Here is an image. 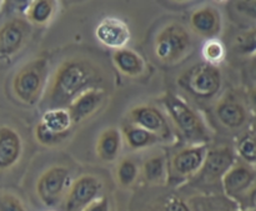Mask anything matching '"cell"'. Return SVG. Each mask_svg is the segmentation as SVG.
<instances>
[{"instance_id": "4fadbf2b", "label": "cell", "mask_w": 256, "mask_h": 211, "mask_svg": "<svg viewBox=\"0 0 256 211\" xmlns=\"http://www.w3.org/2000/svg\"><path fill=\"white\" fill-rule=\"evenodd\" d=\"M98 42L112 49L119 50L126 48L132 32L124 20L115 16L104 18L95 29Z\"/></svg>"}, {"instance_id": "44dd1931", "label": "cell", "mask_w": 256, "mask_h": 211, "mask_svg": "<svg viewBox=\"0 0 256 211\" xmlns=\"http://www.w3.org/2000/svg\"><path fill=\"white\" fill-rule=\"evenodd\" d=\"M142 175L149 184L160 185L168 182V162L164 154L154 155L142 164Z\"/></svg>"}, {"instance_id": "8d00e7d4", "label": "cell", "mask_w": 256, "mask_h": 211, "mask_svg": "<svg viewBox=\"0 0 256 211\" xmlns=\"http://www.w3.org/2000/svg\"><path fill=\"white\" fill-rule=\"evenodd\" d=\"M252 56H256V52H255V54H254V55H252Z\"/></svg>"}, {"instance_id": "f546056e", "label": "cell", "mask_w": 256, "mask_h": 211, "mask_svg": "<svg viewBox=\"0 0 256 211\" xmlns=\"http://www.w3.org/2000/svg\"><path fill=\"white\" fill-rule=\"evenodd\" d=\"M234 9L240 15L256 19V0H244V2H234Z\"/></svg>"}, {"instance_id": "f1b7e54d", "label": "cell", "mask_w": 256, "mask_h": 211, "mask_svg": "<svg viewBox=\"0 0 256 211\" xmlns=\"http://www.w3.org/2000/svg\"><path fill=\"white\" fill-rule=\"evenodd\" d=\"M0 211H28L16 195L0 190Z\"/></svg>"}, {"instance_id": "7a4b0ae2", "label": "cell", "mask_w": 256, "mask_h": 211, "mask_svg": "<svg viewBox=\"0 0 256 211\" xmlns=\"http://www.w3.org/2000/svg\"><path fill=\"white\" fill-rule=\"evenodd\" d=\"M159 100L176 129L190 145L208 144L210 142V132L205 122L182 98L166 92Z\"/></svg>"}, {"instance_id": "e0dca14e", "label": "cell", "mask_w": 256, "mask_h": 211, "mask_svg": "<svg viewBox=\"0 0 256 211\" xmlns=\"http://www.w3.org/2000/svg\"><path fill=\"white\" fill-rule=\"evenodd\" d=\"M22 154V142L19 132L10 126H0V172L14 166Z\"/></svg>"}, {"instance_id": "83f0119b", "label": "cell", "mask_w": 256, "mask_h": 211, "mask_svg": "<svg viewBox=\"0 0 256 211\" xmlns=\"http://www.w3.org/2000/svg\"><path fill=\"white\" fill-rule=\"evenodd\" d=\"M235 49L242 55H254L256 52V28L242 32L235 39Z\"/></svg>"}, {"instance_id": "7c38bea8", "label": "cell", "mask_w": 256, "mask_h": 211, "mask_svg": "<svg viewBox=\"0 0 256 211\" xmlns=\"http://www.w3.org/2000/svg\"><path fill=\"white\" fill-rule=\"evenodd\" d=\"M129 115L132 124L152 132L158 138H160L162 142H168L172 138L166 116L158 108L152 105H139V106L132 108Z\"/></svg>"}, {"instance_id": "2e32d148", "label": "cell", "mask_w": 256, "mask_h": 211, "mask_svg": "<svg viewBox=\"0 0 256 211\" xmlns=\"http://www.w3.org/2000/svg\"><path fill=\"white\" fill-rule=\"evenodd\" d=\"M106 99V92L104 89H92L82 92L68 106L72 124H80L88 118L94 115Z\"/></svg>"}, {"instance_id": "4dcf8cb0", "label": "cell", "mask_w": 256, "mask_h": 211, "mask_svg": "<svg viewBox=\"0 0 256 211\" xmlns=\"http://www.w3.org/2000/svg\"><path fill=\"white\" fill-rule=\"evenodd\" d=\"M162 211H190L186 202L178 196H169L165 199Z\"/></svg>"}, {"instance_id": "603a6c76", "label": "cell", "mask_w": 256, "mask_h": 211, "mask_svg": "<svg viewBox=\"0 0 256 211\" xmlns=\"http://www.w3.org/2000/svg\"><path fill=\"white\" fill-rule=\"evenodd\" d=\"M40 122L52 130V132L59 135H68L72 128V122L68 109H48L42 114Z\"/></svg>"}, {"instance_id": "1f68e13d", "label": "cell", "mask_w": 256, "mask_h": 211, "mask_svg": "<svg viewBox=\"0 0 256 211\" xmlns=\"http://www.w3.org/2000/svg\"><path fill=\"white\" fill-rule=\"evenodd\" d=\"M112 206H110V200L109 198L102 195L99 196L96 200L92 202L90 205H88L82 211H110Z\"/></svg>"}, {"instance_id": "7402d4cb", "label": "cell", "mask_w": 256, "mask_h": 211, "mask_svg": "<svg viewBox=\"0 0 256 211\" xmlns=\"http://www.w3.org/2000/svg\"><path fill=\"white\" fill-rule=\"evenodd\" d=\"M56 4L50 0H35L29 2L25 9V19L34 25H45L52 20Z\"/></svg>"}, {"instance_id": "6da1fadb", "label": "cell", "mask_w": 256, "mask_h": 211, "mask_svg": "<svg viewBox=\"0 0 256 211\" xmlns=\"http://www.w3.org/2000/svg\"><path fill=\"white\" fill-rule=\"evenodd\" d=\"M102 70L85 58L64 60L52 74L44 92V105L48 109H68L82 92L92 89H104Z\"/></svg>"}, {"instance_id": "484cf974", "label": "cell", "mask_w": 256, "mask_h": 211, "mask_svg": "<svg viewBox=\"0 0 256 211\" xmlns=\"http://www.w3.org/2000/svg\"><path fill=\"white\" fill-rule=\"evenodd\" d=\"M202 58L205 62L218 66V64L224 60L225 58V46L219 39H210L206 40V42L202 46Z\"/></svg>"}, {"instance_id": "836d02e7", "label": "cell", "mask_w": 256, "mask_h": 211, "mask_svg": "<svg viewBox=\"0 0 256 211\" xmlns=\"http://www.w3.org/2000/svg\"><path fill=\"white\" fill-rule=\"evenodd\" d=\"M249 98H250V102H252V106L256 109V86H252L249 92Z\"/></svg>"}, {"instance_id": "ffe728a7", "label": "cell", "mask_w": 256, "mask_h": 211, "mask_svg": "<svg viewBox=\"0 0 256 211\" xmlns=\"http://www.w3.org/2000/svg\"><path fill=\"white\" fill-rule=\"evenodd\" d=\"M122 135L124 136L128 146L132 150L146 149V148L154 146V145L162 142L160 138H158L156 135L132 124V122L122 126Z\"/></svg>"}, {"instance_id": "277c9868", "label": "cell", "mask_w": 256, "mask_h": 211, "mask_svg": "<svg viewBox=\"0 0 256 211\" xmlns=\"http://www.w3.org/2000/svg\"><path fill=\"white\" fill-rule=\"evenodd\" d=\"M179 86L199 100H210L220 92L222 75L219 66L199 62L182 72L178 79Z\"/></svg>"}, {"instance_id": "e575fe53", "label": "cell", "mask_w": 256, "mask_h": 211, "mask_svg": "<svg viewBox=\"0 0 256 211\" xmlns=\"http://www.w3.org/2000/svg\"><path fill=\"white\" fill-rule=\"evenodd\" d=\"M208 211H229V210H226L224 206H222V205H218V206L212 205V206L210 208V209Z\"/></svg>"}, {"instance_id": "d6a6232c", "label": "cell", "mask_w": 256, "mask_h": 211, "mask_svg": "<svg viewBox=\"0 0 256 211\" xmlns=\"http://www.w3.org/2000/svg\"><path fill=\"white\" fill-rule=\"evenodd\" d=\"M248 75H249L250 80L254 82V86H256V56H252V62L248 66Z\"/></svg>"}, {"instance_id": "d6986e66", "label": "cell", "mask_w": 256, "mask_h": 211, "mask_svg": "<svg viewBox=\"0 0 256 211\" xmlns=\"http://www.w3.org/2000/svg\"><path fill=\"white\" fill-rule=\"evenodd\" d=\"M122 132L116 128H108L100 132L96 142V154L102 162H114L122 150Z\"/></svg>"}, {"instance_id": "3957f363", "label": "cell", "mask_w": 256, "mask_h": 211, "mask_svg": "<svg viewBox=\"0 0 256 211\" xmlns=\"http://www.w3.org/2000/svg\"><path fill=\"white\" fill-rule=\"evenodd\" d=\"M49 65L45 58H36L22 65L12 79V89L16 99L25 105H35L46 89Z\"/></svg>"}, {"instance_id": "9c48e42d", "label": "cell", "mask_w": 256, "mask_h": 211, "mask_svg": "<svg viewBox=\"0 0 256 211\" xmlns=\"http://www.w3.org/2000/svg\"><path fill=\"white\" fill-rule=\"evenodd\" d=\"M222 189L229 199H248L256 188V168L245 162H235L222 180Z\"/></svg>"}, {"instance_id": "d590c367", "label": "cell", "mask_w": 256, "mask_h": 211, "mask_svg": "<svg viewBox=\"0 0 256 211\" xmlns=\"http://www.w3.org/2000/svg\"><path fill=\"white\" fill-rule=\"evenodd\" d=\"M239 211H256V208H252V209H244V210H239Z\"/></svg>"}, {"instance_id": "9a60e30c", "label": "cell", "mask_w": 256, "mask_h": 211, "mask_svg": "<svg viewBox=\"0 0 256 211\" xmlns=\"http://www.w3.org/2000/svg\"><path fill=\"white\" fill-rule=\"evenodd\" d=\"M190 25L200 36L208 40L218 39L222 26V15L216 8L205 5L194 10L190 16Z\"/></svg>"}, {"instance_id": "5b68a950", "label": "cell", "mask_w": 256, "mask_h": 211, "mask_svg": "<svg viewBox=\"0 0 256 211\" xmlns=\"http://www.w3.org/2000/svg\"><path fill=\"white\" fill-rule=\"evenodd\" d=\"M192 46V36L186 28L178 22H170L158 32L154 52L160 62L174 65L189 55Z\"/></svg>"}, {"instance_id": "ac0fdd59", "label": "cell", "mask_w": 256, "mask_h": 211, "mask_svg": "<svg viewBox=\"0 0 256 211\" xmlns=\"http://www.w3.org/2000/svg\"><path fill=\"white\" fill-rule=\"evenodd\" d=\"M112 62L122 74L130 78L142 76L146 69L144 59L140 56V54L129 48L115 50L112 54Z\"/></svg>"}, {"instance_id": "5bb4252c", "label": "cell", "mask_w": 256, "mask_h": 211, "mask_svg": "<svg viewBox=\"0 0 256 211\" xmlns=\"http://www.w3.org/2000/svg\"><path fill=\"white\" fill-rule=\"evenodd\" d=\"M215 115L228 129H240L248 122V110L242 100L234 95H225L215 106Z\"/></svg>"}, {"instance_id": "cb8c5ba5", "label": "cell", "mask_w": 256, "mask_h": 211, "mask_svg": "<svg viewBox=\"0 0 256 211\" xmlns=\"http://www.w3.org/2000/svg\"><path fill=\"white\" fill-rule=\"evenodd\" d=\"M139 176V166L132 158H124L116 166V182L122 188H130L134 185Z\"/></svg>"}, {"instance_id": "52a82bcc", "label": "cell", "mask_w": 256, "mask_h": 211, "mask_svg": "<svg viewBox=\"0 0 256 211\" xmlns=\"http://www.w3.org/2000/svg\"><path fill=\"white\" fill-rule=\"evenodd\" d=\"M70 185V170L62 165H55L40 175L36 182V194L45 206L54 208L65 200Z\"/></svg>"}, {"instance_id": "d4e9b609", "label": "cell", "mask_w": 256, "mask_h": 211, "mask_svg": "<svg viewBox=\"0 0 256 211\" xmlns=\"http://www.w3.org/2000/svg\"><path fill=\"white\" fill-rule=\"evenodd\" d=\"M236 152L245 164L256 168V135L246 132L238 140Z\"/></svg>"}, {"instance_id": "4316f807", "label": "cell", "mask_w": 256, "mask_h": 211, "mask_svg": "<svg viewBox=\"0 0 256 211\" xmlns=\"http://www.w3.org/2000/svg\"><path fill=\"white\" fill-rule=\"evenodd\" d=\"M34 134H35V139H36V142H39L40 145H42V146H48V148L55 146V145L60 144V142H64L68 136V135L55 134V132H52V130L48 129L42 122H39L36 124Z\"/></svg>"}, {"instance_id": "ba28073f", "label": "cell", "mask_w": 256, "mask_h": 211, "mask_svg": "<svg viewBox=\"0 0 256 211\" xmlns=\"http://www.w3.org/2000/svg\"><path fill=\"white\" fill-rule=\"evenodd\" d=\"M32 24L25 18L15 16L0 25V62H9L28 44Z\"/></svg>"}, {"instance_id": "8fae6325", "label": "cell", "mask_w": 256, "mask_h": 211, "mask_svg": "<svg viewBox=\"0 0 256 211\" xmlns=\"http://www.w3.org/2000/svg\"><path fill=\"white\" fill-rule=\"evenodd\" d=\"M236 162L235 152L229 146H219L208 150L204 164L200 169L198 179L202 184H216L222 182L224 175L232 169V165Z\"/></svg>"}, {"instance_id": "30bf717a", "label": "cell", "mask_w": 256, "mask_h": 211, "mask_svg": "<svg viewBox=\"0 0 256 211\" xmlns=\"http://www.w3.org/2000/svg\"><path fill=\"white\" fill-rule=\"evenodd\" d=\"M102 182L99 178L85 174L72 182L65 196V211H82L100 196Z\"/></svg>"}, {"instance_id": "74e56055", "label": "cell", "mask_w": 256, "mask_h": 211, "mask_svg": "<svg viewBox=\"0 0 256 211\" xmlns=\"http://www.w3.org/2000/svg\"><path fill=\"white\" fill-rule=\"evenodd\" d=\"M0 5H2V2H0Z\"/></svg>"}, {"instance_id": "8992f818", "label": "cell", "mask_w": 256, "mask_h": 211, "mask_svg": "<svg viewBox=\"0 0 256 211\" xmlns=\"http://www.w3.org/2000/svg\"><path fill=\"white\" fill-rule=\"evenodd\" d=\"M208 150V144L189 145L179 150L168 162V184L178 186L196 176L204 164Z\"/></svg>"}]
</instances>
